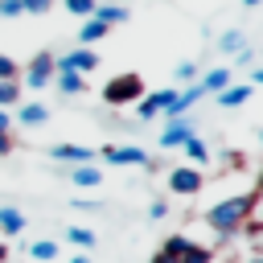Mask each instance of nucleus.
<instances>
[{"mask_svg": "<svg viewBox=\"0 0 263 263\" xmlns=\"http://www.w3.org/2000/svg\"><path fill=\"white\" fill-rule=\"evenodd\" d=\"M103 160L107 164H136V168H148L152 164V156L140 144H107L103 148Z\"/></svg>", "mask_w": 263, "mask_h": 263, "instance_id": "39448f33", "label": "nucleus"}, {"mask_svg": "<svg viewBox=\"0 0 263 263\" xmlns=\"http://www.w3.org/2000/svg\"><path fill=\"white\" fill-rule=\"evenodd\" d=\"M181 152H185V156L193 160V168H201V164H210V148H205V140H201L197 132H193V136H189V140L181 144Z\"/></svg>", "mask_w": 263, "mask_h": 263, "instance_id": "dca6fc26", "label": "nucleus"}, {"mask_svg": "<svg viewBox=\"0 0 263 263\" xmlns=\"http://www.w3.org/2000/svg\"><path fill=\"white\" fill-rule=\"evenodd\" d=\"M0 16H21V0H0Z\"/></svg>", "mask_w": 263, "mask_h": 263, "instance_id": "7c9ffc66", "label": "nucleus"}, {"mask_svg": "<svg viewBox=\"0 0 263 263\" xmlns=\"http://www.w3.org/2000/svg\"><path fill=\"white\" fill-rule=\"evenodd\" d=\"M238 234H247V238H251V242H259V234H263V222H259V218H255V214H251V218H247V222H242V226H238Z\"/></svg>", "mask_w": 263, "mask_h": 263, "instance_id": "b1692460", "label": "nucleus"}, {"mask_svg": "<svg viewBox=\"0 0 263 263\" xmlns=\"http://www.w3.org/2000/svg\"><path fill=\"white\" fill-rule=\"evenodd\" d=\"M49 119V107L45 103H21V111H16V123L21 127H41Z\"/></svg>", "mask_w": 263, "mask_h": 263, "instance_id": "ddd939ff", "label": "nucleus"}, {"mask_svg": "<svg viewBox=\"0 0 263 263\" xmlns=\"http://www.w3.org/2000/svg\"><path fill=\"white\" fill-rule=\"evenodd\" d=\"M0 132H12V115H8L4 107H0Z\"/></svg>", "mask_w": 263, "mask_h": 263, "instance_id": "f704fd0d", "label": "nucleus"}, {"mask_svg": "<svg viewBox=\"0 0 263 263\" xmlns=\"http://www.w3.org/2000/svg\"><path fill=\"white\" fill-rule=\"evenodd\" d=\"M164 185H168L173 197H197L201 185H205V177H201V168H193V164H177V168H168Z\"/></svg>", "mask_w": 263, "mask_h": 263, "instance_id": "7ed1b4c3", "label": "nucleus"}, {"mask_svg": "<svg viewBox=\"0 0 263 263\" xmlns=\"http://www.w3.org/2000/svg\"><path fill=\"white\" fill-rule=\"evenodd\" d=\"M21 103V82L16 78H0V107H12Z\"/></svg>", "mask_w": 263, "mask_h": 263, "instance_id": "5701e85b", "label": "nucleus"}, {"mask_svg": "<svg viewBox=\"0 0 263 263\" xmlns=\"http://www.w3.org/2000/svg\"><path fill=\"white\" fill-rule=\"evenodd\" d=\"M185 242H189L185 234H168V238L160 242V251H168V255H177V259H181V251H185Z\"/></svg>", "mask_w": 263, "mask_h": 263, "instance_id": "393cba45", "label": "nucleus"}, {"mask_svg": "<svg viewBox=\"0 0 263 263\" xmlns=\"http://www.w3.org/2000/svg\"><path fill=\"white\" fill-rule=\"evenodd\" d=\"M8 152H12V136H8V132H0V156H8Z\"/></svg>", "mask_w": 263, "mask_h": 263, "instance_id": "473e14b6", "label": "nucleus"}, {"mask_svg": "<svg viewBox=\"0 0 263 263\" xmlns=\"http://www.w3.org/2000/svg\"><path fill=\"white\" fill-rule=\"evenodd\" d=\"M29 259H37V263H53V259H58V242H53V238H37V242H29Z\"/></svg>", "mask_w": 263, "mask_h": 263, "instance_id": "aec40b11", "label": "nucleus"}, {"mask_svg": "<svg viewBox=\"0 0 263 263\" xmlns=\"http://www.w3.org/2000/svg\"><path fill=\"white\" fill-rule=\"evenodd\" d=\"M90 16L103 21V25H123V21H127V8H123V4H95Z\"/></svg>", "mask_w": 263, "mask_h": 263, "instance_id": "6ab92c4d", "label": "nucleus"}, {"mask_svg": "<svg viewBox=\"0 0 263 263\" xmlns=\"http://www.w3.org/2000/svg\"><path fill=\"white\" fill-rule=\"evenodd\" d=\"M66 263H90V255H86V251H78V255H70Z\"/></svg>", "mask_w": 263, "mask_h": 263, "instance_id": "c9c22d12", "label": "nucleus"}, {"mask_svg": "<svg viewBox=\"0 0 263 263\" xmlns=\"http://www.w3.org/2000/svg\"><path fill=\"white\" fill-rule=\"evenodd\" d=\"M247 263H263V259H259V255H251V259H247Z\"/></svg>", "mask_w": 263, "mask_h": 263, "instance_id": "4c0bfd02", "label": "nucleus"}, {"mask_svg": "<svg viewBox=\"0 0 263 263\" xmlns=\"http://www.w3.org/2000/svg\"><path fill=\"white\" fill-rule=\"evenodd\" d=\"M70 185L74 189H99L103 185V168L99 164H74L70 168Z\"/></svg>", "mask_w": 263, "mask_h": 263, "instance_id": "9b49d317", "label": "nucleus"}, {"mask_svg": "<svg viewBox=\"0 0 263 263\" xmlns=\"http://www.w3.org/2000/svg\"><path fill=\"white\" fill-rule=\"evenodd\" d=\"M16 74H21V62L8 58V53H0V78H16Z\"/></svg>", "mask_w": 263, "mask_h": 263, "instance_id": "bb28decb", "label": "nucleus"}, {"mask_svg": "<svg viewBox=\"0 0 263 263\" xmlns=\"http://www.w3.org/2000/svg\"><path fill=\"white\" fill-rule=\"evenodd\" d=\"M95 4H99V0H66V12H74V16H90Z\"/></svg>", "mask_w": 263, "mask_h": 263, "instance_id": "a878e982", "label": "nucleus"}, {"mask_svg": "<svg viewBox=\"0 0 263 263\" xmlns=\"http://www.w3.org/2000/svg\"><path fill=\"white\" fill-rule=\"evenodd\" d=\"M193 132H197V127H193L185 115H181V119H164V132H160V148H164V152H173V148H181V144H185Z\"/></svg>", "mask_w": 263, "mask_h": 263, "instance_id": "6e6552de", "label": "nucleus"}, {"mask_svg": "<svg viewBox=\"0 0 263 263\" xmlns=\"http://www.w3.org/2000/svg\"><path fill=\"white\" fill-rule=\"evenodd\" d=\"M66 242L78 251H90V247H99V234L90 226H66Z\"/></svg>", "mask_w": 263, "mask_h": 263, "instance_id": "f3484780", "label": "nucleus"}, {"mask_svg": "<svg viewBox=\"0 0 263 263\" xmlns=\"http://www.w3.org/2000/svg\"><path fill=\"white\" fill-rule=\"evenodd\" d=\"M144 78L136 74V70H119V74H111L107 82H103V103L107 107H136L140 99H144Z\"/></svg>", "mask_w": 263, "mask_h": 263, "instance_id": "f03ea898", "label": "nucleus"}, {"mask_svg": "<svg viewBox=\"0 0 263 263\" xmlns=\"http://www.w3.org/2000/svg\"><path fill=\"white\" fill-rule=\"evenodd\" d=\"M49 156L53 160H66V164H90L95 160V148H86V144H53Z\"/></svg>", "mask_w": 263, "mask_h": 263, "instance_id": "1a4fd4ad", "label": "nucleus"}, {"mask_svg": "<svg viewBox=\"0 0 263 263\" xmlns=\"http://www.w3.org/2000/svg\"><path fill=\"white\" fill-rule=\"evenodd\" d=\"M177 78L181 82H197V66L193 62H177Z\"/></svg>", "mask_w": 263, "mask_h": 263, "instance_id": "cd10ccee", "label": "nucleus"}, {"mask_svg": "<svg viewBox=\"0 0 263 263\" xmlns=\"http://www.w3.org/2000/svg\"><path fill=\"white\" fill-rule=\"evenodd\" d=\"M218 49H222V53H238V49H247V37H242V29H226V33L218 37Z\"/></svg>", "mask_w": 263, "mask_h": 263, "instance_id": "4be33fe9", "label": "nucleus"}, {"mask_svg": "<svg viewBox=\"0 0 263 263\" xmlns=\"http://www.w3.org/2000/svg\"><path fill=\"white\" fill-rule=\"evenodd\" d=\"M148 263H181V259H177V255H168V251H160V247H156V255H152V259H148Z\"/></svg>", "mask_w": 263, "mask_h": 263, "instance_id": "2f4dec72", "label": "nucleus"}, {"mask_svg": "<svg viewBox=\"0 0 263 263\" xmlns=\"http://www.w3.org/2000/svg\"><path fill=\"white\" fill-rule=\"evenodd\" d=\"M107 33H111V25H103V21L86 16V25L78 29V45H86V49H90V45H95V41H103Z\"/></svg>", "mask_w": 263, "mask_h": 263, "instance_id": "2eb2a0df", "label": "nucleus"}, {"mask_svg": "<svg viewBox=\"0 0 263 263\" xmlns=\"http://www.w3.org/2000/svg\"><path fill=\"white\" fill-rule=\"evenodd\" d=\"M230 70H234V66H214V70H205V74L197 78V86H201L205 95H218L222 86H230Z\"/></svg>", "mask_w": 263, "mask_h": 263, "instance_id": "f8f14e48", "label": "nucleus"}, {"mask_svg": "<svg viewBox=\"0 0 263 263\" xmlns=\"http://www.w3.org/2000/svg\"><path fill=\"white\" fill-rule=\"evenodd\" d=\"M53 70H58V62H53V53H49V49L33 53V62L25 66V86H29V90L49 86V82H53Z\"/></svg>", "mask_w": 263, "mask_h": 263, "instance_id": "20e7f679", "label": "nucleus"}, {"mask_svg": "<svg viewBox=\"0 0 263 263\" xmlns=\"http://www.w3.org/2000/svg\"><path fill=\"white\" fill-rule=\"evenodd\" d=\"M164 214H168V201H164V197H156V201L148 205V218H152V222H160Z\"/></svg>", "mask_w": 263, "mask_h": 263, "instance_id": "c756f323", "label": "nucleus"}, {"mask_svg": "<svg viewBox=\"0 0 263 263\" xmlns=\"http://www.w3.org/2000/svg\"><path fill=\"white\" fill-rule=\"evenodd\" d=\"M242 4H247V8H255V4H259V0H242Z\"/></svg>", "mask_w": 263, "mask_h": 263, "instance_id": "58836bf2", "label": "nucleus"}, {"mask_svg": "<svg viewBox=\"0 0 263 263\" xmlns=\"http://www.w3.org/2000/svg\"><path fill=\"white\" fill-rule=\"evenodd\" d=\"M49 4H53V0H21V12H33V16H41Z\"/></svg>", "mask_w": 263, "mask_h": 263, "instance_id": "c85d7f7f", "label": "nucleus"}, {"mask_svg": "<svg viewBox=\"0 0 263 263\" xmlns=\"http://www.w3.org/2000/svg\"><path fill=\"white\" fill-rule=\"evenodd\" d=\"M74 205L78 210H99V201H90V197H74Z\"/></svg>", "mask_w": 263, "mask_h": 263, "instance_id": "72a5a7b5", "label": "nucleus"}, {"mask_svg": "<svg viewBox=\"0 0 263 263\" xmlns=\"http://www.w3.org/2000/svg\"><path fill=\"white\" fill-rule=\"evenodd\" d=\"M58 62V70H74V74H90V70H99V53L95 49H86V45H78V49H66L62 58H53Z\"/></svg>", "mask_w": 263, "mask_h": 263, "instance_id": "423d86ee", "label": "nucleus"}, {"mask_svg": "<svg viewBox=\"0 0 263 263\" xmlns=\"http://www.w3.org/2000/svg\"><path fill=\"white\" fill-rule=\"evenodd\" d=\"M0 263H8V242L0 238Z\"/></svg>", "mask_w": 263, "mask_h": 263, "instance_id": "e433bc0d", "label": "nucleus"}, {"mask_svg": "<svg viewBox=\"0 0 263 263\" xmlns=\"http://www.w3.org/2000/svg\"><path fill=\"white\" fill-rule=\"evenodd\" d=\"M255 201H259L255 189H247V193H238V197H222V201H214V205L205 210V226H210L218 238H234L238 226L255 214Z\"/></svg>", "mask_w": 263, "mask_h": 263, "instance_id": "f257e3e1", "label": "nucleus"}, {"mask_svg": "<svg viewBox=\"0 0 263 263\" xmlns=\"http://www.w3.org/2000/svg\"><path fill=\"white\" fill-rule=\"evenodd\" d=\"M53 78H58V90L62 95H82L86 90V78L74 74V70H53Z\"/></svg>", "mask_w": 263, "mask_h": 263, "instance_id": "a211bd4d", "label": "nucleus"}, {"mask_svg": "<svg viewBox=\"0 0 263 263\" xmlns=\"http://www.w3.org/2000/svg\"><path fill=\"white\" fill-rule=\"evenodd\" d=\"M181 263H214V251H210L205 242H185Z\"/></svg>", "mask_w": 263, "mask_h": 263, "instance_id": "412c9836", "label": "nucleus"}, {"mask_svg": "<svg viewBox=\"0 0 263 263\" xmlns=\"http://www.w3.org/2000/svg\"><path fill=\"white\" fill-rule=\"evenodd\" d=\"M177 99V90L173 86H160V90H144V99L136 103V115L140 119H156V115H164L168 111V103Z\"/></svg>", "mask_w": 263, "mask_h": 263, "instance_id": "0eeeda50", "label": "nucleus"}, {"mask_svg": "<svg viewBox=\"0 0 263 263\" xmlns=\"http://www.w3.org/2000/svg\"><path fill=\"white\" fill-rule=\"evenodd\" d=\"M255 95V86L251 82H234V86H222L214 99H218V107H226V111H234V107H242L247 99Z\"/></svg>", "mask_w": 263, "mask_h": 263, "instance_id": "9d476101", "label": "nucleus"}, {"mask_svg": "<svg viewBox=\"0 0 263 263\" xmlns=\"http://www.w3.org/2000/svg\"><path fill=\"white\" fill-rule=\"evenodd\" d=\"M21 230H25V214L16 205H0V234L4 238H16Z\"/></svg>", "mask_w": 263, "mask_h": 263, "instance_id": "4468645a", "label": "nucleus"}]
</instances>
